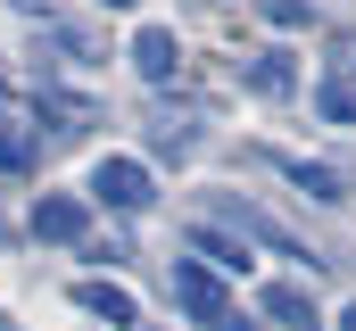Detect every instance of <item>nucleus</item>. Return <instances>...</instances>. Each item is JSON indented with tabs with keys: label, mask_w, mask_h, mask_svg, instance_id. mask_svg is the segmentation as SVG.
<instances>
[{
	"label": "nucleus",
	"mask_w": 356,
	"mask_h": 331,
	"mask_svg": "<svg viewBox=\"0 0 356 331\" xmlns=\"http://www.w3.org/2000/svg\"><path fill=\"white\" fill-rule=\"evenodd\" d=\"M33 232H42V241H83V232H91V207L50 191V199H33Z\"/></svg>",
	"instance_id": "nucleus-5"
},
{
	"label": "nucleus",
	"mask_w": 356,
	"mask_h": 331,
	"mask_svg": "<svg viewBox=\"0 0 356 331\" xmlns=\"http://www.w3.org/2000/svg\"><path fill=\"white\" fill-rule=\"evenodd\" d=\"M266 17L273 25H307V0H266Z\"/></svg>",
	"instance_id": "nucleus-12"
},
{
	"label": "nucleus",
	"mask_w": 356,
	"mask_h": 331,
	"mask_svg": "<svg viewBox=\"0 0 356 331\" xmlns=\"http://www.w3.org/2000/svg\"><path fill=\"white\" fill-rule=\"evenodd\" d=\"M249 83H257V91H266V99H282V91H290V67H282V58H257V67H249Z\"/></svg>",
	"instance_id": "nucleus-11"
},
{
	"label": "nucleus",
	"mask_w": 356,
	"mask_h": 331,
	"mask_svg": "<svg viewBox=\"0 0 356 331\" xmlns=\"http://www.w3.org/2000/svg\"><path fill=\"white\" fill-rule=\"evenodd\" d=\"M133 67H141V83H175L182 42L166 33V25H141V33H133Z\"/></svg>",
	"instance_id": "nucleus-4"
},
{
	"label": "nucleus",
	"mask_w": 356,
	"mask_h": 331,
	"mask_svg": "<svg viewBox=\"0 0 356 331\" xmlns=\"http://www.w3.org/2000/svg\"><path fill=\"white\" fill-rule=\"evenodd\" d=\"M315 108H323L332 124H356V91H348V83H323V91H315Z\"/></svg>",
	"instance_id": "nucleus-10"
},
{
	"label": "nucleus",
	"mask_w": 356,
	"mask_h": 331,
	"mask_svg": "<svg viewBox=\"0 0 356 331\" xmlns=\"http://www.w3.org/2000/svg\"><path fill=\"white\" fill-rule=\"evenodd\" d=\"M191 257H207V273H249V241H224L216 224H191Z\"/></svg>",
	"instance_id": "nucleus-6"
},
{
	"label": "nucleus",
	"mask_w": 356,
	"mask_h": 331,
	"mask_svg": "<svg viewBox=\"0 0 356 331\" xmlns=\"http://www.w3.org/2000/svg\"><path fill=\"white\" fill-rule=\"evenodd\" d=\"M340 331H356V307H348V315H340Z\"/></svg>",
	"instance_id": "nucleus-13"
},
{
	"label": "nucleus",
	"mask_w": 356,
	"mask_h": 331,
	"mask_svg": "<svg viewBox=\"0 0 356 331\" xmlns=\"http://www.w3.org/2000/svg\"><path fill=\"white\" fill-rule=\"evenodd\" d=\"M282 174L307 191V199H348V174L340 166H307V158H282Z\"/></svg>",
	"instance_id": "nucleus-8"
},
{
	"label": "nucleus",
	"mask_w": 356,
	"mask_h": 331,
	"mask_svg": "<svg viewBox=\"0 0 356 331\" xmlns=\"http://www.w3.org/2000/svg\"><path fill=\"white\" fill-rule=\"evenodd\" d=\"M166 282H175V298L191 307V315H199V323L232 331V298H224V282H216V273H207L199 257H175V273H166Z\"/></svg>",
	"instance_id": "nucleus-1"
},
{
	"label": "nucleus",
	"mask_w": 356,
	"mask_h": 331,
	"mask_svg": "<svg viewBox=\"0 0 356 331\" xmlns=\"http://www.w3.org/2000/svg\"><path fill=\"white\" fill-rule=\"evenodd\" d=\"M33 158H42V124L25 116L17 91H0V174H25Z\"/></svg>",
	"instance_id": "nucleus-2"
},
{
	"label": "nucleus",
	"mask_w": 356,
	"mask_h": 331,
	"mask_svg": "<svg viewBox=\"0 0 356 331\" xmlns=\"http://www.w3.org/2000/svg\"><path fill=\"white\" fill-rule=\"evenodd\" d=\"M99 8H133V0H99Z\"/></svg>",
	"instance_id": "nucleus-14"
},
{
	"label": "nucleus",
	"mask_w": 356,
	"mask_h": 331,
	"mask_svg": "<svg viewBox=\"0 0 356 331\" xmlns=\"http://www.w3.org/2000/svg\"><path fill=\"white\" fill-rule=\"evenodd\" d=\"M91 191H99V207L133 216V207H149V166H141V158H99Z\"/></svg>",
	"instance_id": "nucleus-3"
},
{
	"label": "nucleus",
	"mask_w": 356,
	"mask_h": 331,
	"mask_svg": "<svg viewBox=\"0 0 356 331\" xmlns=\"http://www.w3.org/2000/svg\"><path fill=\"white\" fill-rule=\"evenodd\" d=\"M75 307L99 315V323H133V290L124 282H75Z\"/></svg>",
	"instance_id": "nucleus-7"
},
{
	"label": "nucleus",
	"mask_w": 356,
	"mask_h": 331,
	"mask_svg": "<svg viewBox=\"0 0 356 331\" xmlns=\"http://www.w3.org/2000/svg\"><path fill=\"white\" fill-rule=\"evenodd\" d=\"M266 315L290 323V331H315V298H307L298 282H273V290H266Z\"/></svg>",
	"instance_id": "nucleus-9"
}]
</instances>
